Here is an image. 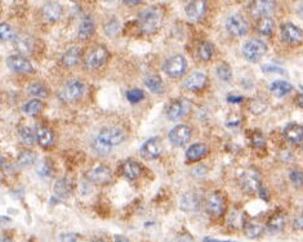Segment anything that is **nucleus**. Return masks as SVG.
Masks as SVG:
<instances>
[{
	"label": "nucleus",
	"mask_w": 303,
	"mask_h": 242,
	"mask_svg": "<svg viewBox=\"0 0 303 242\" xmlns=\"http://www.w3.org/2000/svg\"><path fill=\"white\" fill-rule=\"evenodd\" d=\"M126 141V133L120 128H105L97 134L93 141V150L99 155H106L111 152L114 147L119 146Z\"/></svg>",
	"instance_id": "1"
},
{
	"label": "nucleus",
	"mask_w": 303,
	"mask_h": 242,
	"mask_svg": "<svg viewBox=\"0 0 303 242\" xmlns=\"http://www.w3.org/2000/svg\"><path fill=\"white\" fill-rule=\"evenodd\" d=\"M163 18H164V12L159 7H149L139 13V29L144 34H154L162 26Z\"/></svg>",
	"instance_id": "2"
},
{
	"label": "nucleus",
	"mask_w": 303,
	"mask_h": 242,
	"mask_svg": "<svg viewBox=\"0 0 303 242\" xmlns=\"http://www.w3.org/2000/svg\"><path fill=\"white\" fill-rule=\"evenodd\" d=\"M226 30L233 36H245L248 34L249 24L245 20V17L239 13H234L228 16V18L226 20Z\"/></svg>",
	"instance_id": "3"
},
{
	"label": "nucleus",
	"mask_w": 303,
	"mask_h": 242,
	"mask_svg": "<svg viewBox=\"0 0 303 242\" xmlns=\"http://www.w3.org/2000/svg\"><path fill=\"white\" fill-rule=\"evenodd\" d=\"M267 52V47L262 40L252 39L243 47V54L249 62H258Z\"/></svg>",
	"instance_id": "4"
},
{
	"label": "nucleus",
	"mask_w": 303,
	"mask_h": 242,
	"mask_svg": "<svg viewBox=\"0 0 303 242\" xmlns=\"http://www.w3.org/2000/svg\"><path fill=\"white\" fill-rule=\"evenodd\" d=\"M163 70H164V72L169 78H181L186 72V70H187V61L181 54L173 55L169 60L165 61Z\"/></svg>",
	"instance_id": "5"
},
{
	"label": "nucleus",
	"mask_w": 303,
	"mask_h": 242,
	"mask_svg": "<svg viewBox=\"0 0 303 242\" xmlns=\"http://www.w3.org/2000/svg\"><path fill=\"white\" fill-rule=\"evenodd\" d=\"M109 60V50L103 45H97L85 57V66L89 70H97L102 67Z\"/></svg>",
	"instance_id": "6"
},
{
	"label": "nucleus",
	"mask_w": 303,
	"mask_h": 242,
	"mask_svg": "<svg viewBox=\"0 0 303 242\" xmlns=\"http://www.w3.org/2000/svg\"><path fill=\"white\" fill-rule=\"evenodd\" d=\"M280 36L284 43L289 45H299L303 43V30L295 25L287 22L281 26Z\"/></svg>",
	"instance_id": "7"
},
{
	"label": "nucleus",
	"mask_w": 303,
	"mask_h": 242,
	"mask_svg": "<svg viewBox=\"0 0 303 242\" xmlns=\"http://www.w3.org/2000/svg\"><path fill=\"white\" fill-rule=\"evenodd\" d=\"M240 184L248 193L257 192L261 188V175L256 169L244 170L240 175Z\"/></svg>",
	"instance_id": "8"
},
{
	"label": "nucleus",
	"mask_w": 303,
	"mask_h": 242,
	"mask_svg": "<svg viewBox=\"0 0 303 242\" xmlns=\"http://www.w3.org/2000/svg\"><path fill=\"white\" fill-rule=\"evenodd\" d=\"M85 178L94 184H108L113 178V173L106 165H97L86 172Z\"/></svg>",
	"instance_id": "9"
},
{
	"label": "nucleus",
	"mask_w": 303,
	"mask_h": 242,
	"mask_svg": "<svg viewBox=\"0 0 303 242\" xmlns=\"http://www.w3.org/2000/svg\"><path fill=\"white\" fill-rule=\"evenodd\" d=\"M141 156L146 160H154L162 155L163 152V143L159 137H152L147 139L141 147Z\"/></svg>",
	"instance_id": "10"
},
{
	"label": "nucleus",
	"mask_w": 303,
	"mask_h": 242,
	"mask_svg": "<svg viewBox=\"0 0 303 242\" xmlns=\"http://www.w3.org/2000/svg\"><path fill=\"white\" fill-rule=\"evenodd\" d=\"M191 136H192L191 129L188 128L187 125L181 124V125L174 126V128L169 132V136L168 137H169V142L173 146L182 147L190 142Z\"/></svg>",
	"instance_id": "11"
},
{
	"label": "nucleus",
	"mask_w": 303,
	"mask_h": 242,
	"mask_svg": "<svg viewBox=\"0 0 303 242\" xmlns=\"http://www.w3.org/2000/svg\"><path fill=\"white\" fill-rule=\"evenodd\" d=\"M7 66L14 72L25 73V75L34 72V67H32L31 62L21 54H14L7 58Z\"/></svg>",
	"instance_id": "12"
},
{
	"label": "nucleus",
	"mask_w": 303,
	"mask_h": 242,
	"mask_svg": "<svg viewBox=\"0 0 303 242\" xmlns=\"http://www.w3.org/2000/svg\"><path fill=\"white\" fill-rule=\"evenodd\" d=\"M208 213L215 216H222L226 211V200L222 193L212 192L207 198Z\"/></svg>",
	"instance_id": "13"
},
{
	"label": "nucleus",
	"mask_w": 303,
	"mask_h": 242,
	"mask_svg": "<svg viewBox=\"0 0 303 242\" xmlns=\"http://www.w3.org/2000/svg\"><path fill=\"white\" fill-rule=\"evenodd\" d=\"M85 93V85L79 80H71L66 83L62 90V97L68 102H74L80 99Z\"/></svg>",
	"instance_id": "14"
},
{
	"label": "nucleus",
	"mask_w": 303,
	"mask_h": 242,
	"mask_svg": "<svg viewBox=\"0 0 303 242\" xmlns=\"http://www.w3.org/2000/svg\"><path fill=\"white\" fill-rule=\"evenodd\" d=\"M187 112V103L182 99H174V101L169 102L165 109V114L167 117L172 121L181 119V117L185 116V114Z\"/></svg>",
	"instance_id": "15"
},
{
	"label": "nucleus",
	"mask_w": 303,
	"mask_h": 242,
	"mask_svg": "<svg viewBox=\"0 0 303 242\" xmlns=\"http://www.w3.org/2000/svg\"><path fill=\"white\" fill-rule=\"evenodd\" d=\"M208 83V78L204 72H193L185 80L183 85L190 91L203 90Z\"/></svg>",
	"instance_id": "16"
},
{
	"label": "nucleus",
	"mask_w": 303,
	"mask_h": 242,
	"mask_svg": "<svg viewBox=\"0 0 303 242\" xmlns=\"http://www.w3.org/2000/svg\"><path fill=\"white\" fill-rule=\"evenodd\" d=\"M282 136L290 143L302 144L303 143V126L299 124H288L284 128Z\"/></svg>",
	"instance_id": "17"
},
{
	"label": "nucleus",
	"mask_w": 303,
	"mask_h": 242,
	"mask_svg": "<svg viewBox=\"0 0 303 242\" xmlns=\"http://www.w3.org/2000/svg\"><path fill=\"white\" fill-rule=\"evenodd\" d=\"M275 7H276L275 2H269V0L253 2L251 4V12L253 13V16L263 18V17H269L275 11Z\"/></svg>",
	"instance_id": "18"
},
{
	"label": "nucleus",
	"mask_w": 303,
	"mask_h": 242,
	"mask_svg": "<svg viewBox=\"0 0 303 242\" xmlns=\"http://www.w3.org/2000/svg\"><path fill=\"white\" fill-rule=\"evenodd\" d=\"M207 11V2H190L186 6V14L192 21H199L203 18Z\"/></svg>",
	"instance_id": "19"
},
{
	"label": "nucleus",
	"mask_w": 303,
	"mask_h": 242,
	"mask_svg": "<svg viewBox=\"0 0 303 242\" xmlns=\"http://www.w3.org/2000/svg\"><path fill=\"white\" fill-rule=\"evenodd\" d=\"M121 173H123L124 177L129 180H134L141 175L142 167L134 160H127L123 165H121Z\"/></svg>",
	"instance_id": "20"
},
{
	"label": "nucleus",
	"mask_w": 303,
	"mask_h": 242,
	"mask_svg": "<svg viewBox=\"0 0 303 242\" xmlns=\"http://www.w3.org/2000/svg\"><path fill=\"white\" fill-rule=\"evenodd\" d=\"M208 154V147L203 143H195L192 146H190L186 151V159L188 161H199L200 159L205 156Z\"/></svg>",
	"instance_id": "21"
},
{
	"label": "nucleus",
	"mask_w": 303,
	"mask_h": 242,
	"mask_svg": "<svg viewBox=\"0 0 303 242\" xmlns=\"http://www.w3.org/2000/svg\"><path fill=\"white\" fill-rule=\"evenodd\" d=\"M81 50L78 47H71L61 57V62L65 67H73L80 61Z\"/></svg>",
	"instance_id": "22"
},
{
	"label": "nucleus",
	"mask_w": 303,
	"mask_h": 242,
	"mask_svg": "<svg viewBox=\"0 0 303 242\" xmlns=\"http://www.w3.org/2000/svg\"><path fill=\"white\" fill-rule=\"evenodd\" d=\"M37 141L44 148H49L53 143H55V134L50 129L44 128V126H40L37 131Z\"/></svg>",
	"instance_id": "23"
},
{
	"label": "nucleus",
	"mask_w": 303,
	"mask_h": 242,
	"mask_svg": "<svg viewBox=\"0 0 303 242\" xmlns=\"http://www.w3.org/2000/svg\"><path fill=\"white\" fill-rule=\"evenodd\" d=\"M199 205H200V198H199L198 195H195V193H192V192L183 195L182 198H181V201H180L181 209L185 211L198 210Z\"/></svg>",
	"instance_id": "24"
},
{
	"label": "nucleus",
	"mask_w": 303,
	"mask_h": 242,
	"mask_svg": "<svg viewBox=\"0 0 303 242\" xmlns=\"http://www.w3.org/2000/svg\"><path fill=\"white\" fill-rule=\"evenodd\" d=\"M94 32V21L91 16H85L79 26L78 38L79 40H88Z\"/></svg>",
	"instance_id": "25"
},
{
	"label": "nucleus",
	"mask_w": 303,
	"mask_h": 242,
	"mask_svg": "<svg viewBox=\"0 0 303 242\" xmlns=\"http://www.w3.org/2000/svg\"><path fill=\"white\" fill-rule=\"evenodd\" d=\"M292 90H293V86L290 85L288 81H284V80H275L272 81L271 85H270V91H271L275 97H277V98L285 97Z\"/></svg>",
	"instance_id": "26"
},
{
	"label": "nucleus",
	"mask_w": 303,
	"mask_h": 242,
	"mask_svg": "<svg viewBox=\"0 0 303 242\" xmlns=\"http://www.w3.org/2000/svg\"><path fill=\"white\" fill-rule=\"evenodd\" d=\"M285 221H287V216L285 214H282L281 211H277L275 213L271 218L267 221V229L269 232H279L284 228Z\"/></svg>",
	"instance_id": "27"
},
{
	"label": "nucleus",
	"mask_w": 303,
	"mask_h": 242,
	"mask_svg": "<svg viewBox=\"0 0 303 242\" xmlns=\"http://www.w3.org/2000/svg\"><path fill=\"white\" fill-rule=\"evenodd\" d=\"M43 13L49 21H57L62 16V7L58 3H47L43 7Z\"/></svg>",
	"instance_id": "28"
},
{
	"label": "nucleus",
	"mask_w": 303,
	"mask_h": 242,
	"mask_svg": "<svg viewBox=\"0 0 303 242\" xmlns=\"http://www.w3.org/2000/svg\"><path fill=\"white\" fill-rule=\"evenodd\" d=\"M243 228L244 233H245L249 238H257V237L261 236L262 231H263L261 224L256 220H245L244 221Z\"/></svg>",
	"instance_id": "29"
},
{
	"label": "nucleus",
	"mask_w": 303,
	"mask_h": 242,
	"mask_svg": "<svg viewBox=\"0 0 303 242\" xmlns=\"http://www.w3.org/2000/svg\"><path fill=\"white\" fill-rule=\"evenodd\" d=\"M145 84H146L147 88L155 94H163L164 93V84H163L162 79L159 76L150 75L147 78H145Z\"/></svg>",
	"instance_id": "30"
},
{
	"label": "nucleus",
	"mask_w": 303,
	"mask_h": 242,
	"mask_svg": "<svg viewBox=\"0 0 303 242\" xmlns=\"http://www.w3.org/2000/svg\"><path fill=\"white\" fill-rule=\"evenodd\" d=\"M215 54V47L209 42H201L198 45V55L201 61H210Z\"/></svg>",
	"instance_id": "31"
},
{
	"label": "nucleus",
	"mask_w": 303,
	"mask_h": 242,
	"mask_svg": "<svg viewBox=\"0 0 303 242\" xmlns=\"http://www.w3.org/2000/svg\"><path fill=\"white\" fill-rule=\"evenodd\" d=\"M71 191H73V184L67 178L57 180V183L55 184V192L58 197H67Z\"/></svg>",
	"instance_id": "32"
},
{
	"label": "nucleus",
	"mask_w": 303,
	"mask_h": 242,
	"mask_svg": "<svg viewBox=\"0 0 303 242\" xmlns=\"http://www.w3.org/2000/svg\"><path fill=\"white\" fill-rule=\"evenodd\" d=\"M257 29H258V31L261 32L262 35H270L275 29L274 20L270 18V17L259 18L258 24H257Z\"/></svg>",
	"instance_id": "33"
},
{
	"label": "nucleus",
	"mask_w": 303,
	"mask_h": 242,
	"mask_svg": "<svg viewBox=\"0 0 303 242\" xmlns=\"http://www.w3.org/2000/svg\"><path fill=\"white\" fill-rule=\"evenodd\" d=\"M19 136L20 139L24 142L25 144H34V142L37 141V134L34 133L31 128L24 125L19 129Z\"/></svg>",
	"instance_id": "34"
},
{
	"label": "nucleus",
	"mask_w": 303,
	"mask_h": 242,
	"mask_svg": "<svg viewBox=\"0 0 303 242\" xmlns=\"http://www.w3.org/2000/svg\"><path fill=\"white\" fill-rule=\"evenodd\" d=\"M43 102L39 101V99H31L30 102H27L24 106V111L26 112L29 116H37L40 112L43 111Z\"/></svg>",
	"instance_id": "35"
},
{
	"label": "nucleus",
	"mask_w": 303,
	"mask_h": 242,
	"mask_svg": "<svg viewBox=\"0 0 303 242\" xmlns=\"http://www.w3.org/2000/svg\"><path fill=\"white\" fill-rule=\"evenodd\" d=\"M27 93L31 94L34 97H39V98H45L48 97V90L42 83H31L27 88Z\"/></svg>",
	"instance_id": "36"
},
{
	"label": "nucleus",
	"mask_w": 303,
	"mask_h": 242,
	"mask_svg": "<svg viewBox=\"0 0 303 242\" xmlns=\"http://www.w3.org/2000/svg\"><path fill=\"white\" fill-rule=\"evenodd\" d=\"M218 78L223 81H230L233 79V70L227 63H221L217 68H216Z\"/></svg>",
	"instance_id": "37"
},
{
	"label": "nucleus",
	"mask_w": 303,
	"mask_h": 242,
	"mask_svg": "<svg viewBox=\"0 0 303 242\" xmlns=\"http://www.w3.org/2000/svg\"><path fill=\"white\" fill-rule=\"evenodd\" d=\"M14 39V31L8 24H4L2 22L0 24V40L3 42H11Z\"/></svg>",
	"instance_id": "38"
},
{
	"label": "nucleus",
	"mask_w": 303,
	"mask_h": 242,
	"mask_svg": "<svg viewBox=\"0 0 303 242\" xmlns=\"http://www.w3.org/2000/svg\"><path fill=\"white\" fill-rule=\"evenodd\" d=\"M37 161V155L32 151H24L19 157V162L22 166H30Z\"/></svg>",
	"instance_id": "39"
},
{
	"label": "nucleus",
	"mask_w": 303,
	"mask_h": 242,
	"mask_svg": "<svg viewBox=\"0 0 303 242\" xmlns=\"http://www.w3.org/2000/svg\"><path fill=\"white\" fill-rule=\"evenodd\" d=\"M145 98V93L141 89H132V90L127 91V99L131 103H138Z\"/></svg>",
	"instance_id": "40"
},
{
	"label": "nucleus",
	"mask_w": 303,
	"mask_h": 242,
	"mask_svg": "<svg viewBox=\"0 0 303 242\" xmlns=\"http://www.w3.org/2000/svg\"><path fill=\"white\" fill-rule=\"evenodd\" d=\"M52 173H53L52 165H50L48 161L42 162V164L39 165V167H38V174H39L40 177L48 178L52 175Z\"/></svg>",
	"instance_id": "41"
},
{
	"label": "nucleus",
	"mask_w": 303,
	"mask_h": 242,
	"mask_svg": "<svg viewBox=\"0 0 303 242\" xmlns=\"http://www.w3.org/2000/svg\"><path fill=\"white\" fill-rule=\"evenodd\" d=\"M290 180L293 182V184L297 185V187H302L303 185V173L300 170H292L289 174Z\"/></svg>",
	"instance_id": "42"
},
{
	"label": "nucleus",
	"mask_w": 303,
	"mask_h": 242,
	"mask_svg": "<svg viewBox=\"0 0 303 242\" xmlns=\"http://www.w3.org/2000/svg\"><path fill=\"white\" fill-rule=\"evenodd\" d=\"M251 141L254 147H262L264 146V143H266V142H264L263 134L259 133V132H253V133H252Z\"/></svg>",
	"instance_id": "43"
},
{
	"label": "nucleus",
	"mask_w": 303,
	"mask_h": 242,
	"mask_svg": "<svg viewBox=\"0 0 303 242\" xmlns=\"http://www.w3.org/2000/svg\"><path fill=\"white\" fill-rule=\"evenodd\" d=\"M57 242H80V236L76 233H63L58 237Z\"/></svg>",
	"instance_id": "44"
},
{
	"label": "nucleus",
	"mask_w": 303,
	"mask_h": 242,
	"mask_svg": "<svg viewBox=\"0 0 303 242\" xmlns=\"http://www.w3.org/2000/svg\"><path fill=\"white\" fill-rule=\"evenodd\" d=\"M262 70L266 71V72H282L281 68L276 67V66H270V65H266L262 67Z\"/></svg>",
	"instance_id": "45"
},
{
	"label": "nucleus",
	"mask_w": 303,
	"mask_h": 242,
	"mask_svg": "<svg viewBox=\"0 0 303 242\" xmlns=\"http://www.w3.org/2000/svg\"><path fill=\"white\" fill-rule=\"evenodd\" d=\"M294 227L297 229H303V214H300L294 219Z\"/></svg>",
	"instance_id": "46"
},
{
	"label": "nucleus",
	"mask_w": 303,
	"mask_h": 242,
	"mask_svg": "<svg viewBox=\"0 0 303 242\" xmlns=\"http://www.w3.org/2000/svg\"><path fill=\"white\" fill-rule=\"evenodd\" d=\"M240 121H241V120L239 119V117H238V119H235V115H233V116H231L230 119H228L227 125L233 126V128H234V126H238L239 124H240Z\"/></svg>",
	"instance_id": "47"
},
{
	"label": "nucleus",
	"mask_w": 303,
	"mask_h": 242,
	"mask_svg": "<svg viewBox=\"0 0 303 242\" xmlns=\"http://www.w3.org/2000/svg\"><path fill=\"white\" fill-rule=\"evenodd\" d=\"M228 102H231V103H238V102H243V97L241 96H230L227 98Z\"/></svg>",
	"instance_id": "48"
},
{
	"label": "nucleus",
	"mask_w": 303,
	"mask_h": 242,
	"mask_svg": "<svg viewBox=\"0 0 303 242\" xmlns=\"http://www.w3.org/2000/svg\"><path fill=\"white\" fill-rule=\"evenodd\" d=\"M114 242H131V241H129V239L127 238V237L118 234V236L114 237Z\"/></svg>",
	"instance_id": "49"
},
{
	"label": "nucleus",
	"mask_w": 303,
	"mask_h": 242,
	"mask_svg": "<svg viewBox=\"0 0 303 242\" xmlns=\"http://www.w3.org/2000/svg\"><path fill=\"white\" fill-rule=\"evenodd\" d=\"M295 103H297L298 107L303 108V94H299V96L297 97V99H295Z\"/></svg>",
	"instance_id": "50"
},
{
	"label": "nucleus",
	"mask_w": 303,
	"mask_h": 242,
	"mask_svg": "<svg viewBox=\"0 0 303 242\" xmlns=\"http://www.w3.org/2000/svg\"><path fill=\"white\" fill-rule=\"evenodd\" d=\"M203 242H221V241H218V239H215V238H209V237H205V238L203 239Z\"/></svg>",
	"instance_id": "51"
},
{
	"label": "nucleus",
	"mask_w": 303,
	"mask_h": 242,
	"mask_svg": "<svg viewBox=\"0 0 303 242\" xmlns=\"http://www.w3.org/2000/svg\"><path fill=\"white\" fill-rule=\"evenodd\" d=\"M126 4H129V6H137V4H139L141 2H138V0H134V2H124Z\"/></svg>",
	"instance_id": "52"
},
{
	"label": "nucleus",
	"mask_w": 303,
	"mask_h": 242,
	"mask_svg": "<svg viewBox=\"0 0 303 242\" xmlns=\"http://www.w3.org/2000/svg\"><path fill=\"white\" fill-rule=\"evenodd\" d=\"M0 242H13L11 238H7V237H0Z\"/></svg>",
	"instance_id": "53"
},
{
	"label": "nucleus",
	"mask_w": 303,
	"mask_h": 242,
	"mask_svg": "<svg viewBox=\"0 0 303 242\" xmlns=\"http://www.w3.org/2000/svg\"><path fill=\"white\" fill-rule=\"evenodd\" d=\"M4 161H6V160H4V157L2 156V155H0V167L3 166V165H4Z\"/></svg>",
	"instance_id": "54"
},
{
	"label": "nucleus",
	"mask_w": 303,
	"mask_h": 242,
	"mask_svg": "<svg viewBox=\"0 0 303 242\" xmlns=\"http://www.w3.org/2000/svg\"><path fill=\"white\" fill-rule=\"evenodd\" d=\"M92 242H106V241H103V239H94V241Z\"/></svg>",
	"instance_id": "55"
},
{
	"label": "nucleus",
	"mask_w": 303,
	"mask_h": 242,
	"mask_svg": "<svg viewBox=\"0 0 303 242\" xmlns=\"http://www.w3.org/2000/svg\"><path fill=\"white\" fill-rule=\"evenodd\" d=\"M221 242H233V241H221Z\"/></svg>",
	"instance_id": "56"
},
{
	"label": "nucleus",
	"mask_w": 303,
	"mask_h": 242,
	"mask_svg": "<svg viewBox=\"0 0 303 242\" xmlns=\"http://www.w3.org/2000/svg\"><path fill=\"white\" fill-rule=\"evenodd\" d=\"M0 183H2V175H0Z\"/></svg>",
	"instance_id": "57"
},
{
	"label": "nucleus",
	"mask_w": 303,
	"mask_h": 242,
	"mask_svg": "<svg viewBox=\"0 0 303 242\" xmlns=\"http://www.w3.org/2000/svg\"><path fill=\"white\" fill-rule=\"evenodd\" d=\"M302 147H303V143H302Z\"/></svg>",
	"instance_id": "58"
}]
</instances>
